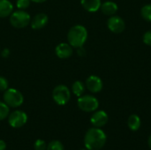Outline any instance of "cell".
Segmentation results:
<instances>
[{
	"label": "cell",
	"instance_id": "obj_7",
	"mask_svg": "<svg viewBox=\"0 0 151 150\" xmlns=\"http://www.w3.org/2000/svg\"><path fill=\"white\" fill-rule=\"evenodd\" d=\"M27 122V115L22 111H14L8 116V123L13 128L22 127Z\"/></svg>",
	"mask_w": 151,
	"mask_h": 150
},
{
	"label": "cell",
	"instance_id": "obj_18",
	"mask_svg": "<svg viewBox=\"0 0 151 150\" xmlns=\"http://www.w3.org/2000/svg\"><path fill=\"white\" fill-rule=\"evenodd\" d=\"M141 15L146 21L151 22V4L142 6L141 9Z\"/></svg>",
	"mask_w": 151,
	"mask_h": 150
},
{
	"label": "cell",
	"instance_id": "obj_21",
	"mask_svg": "<svg viewBox=\"0 0 151 150\" xmlns=\"http://www.w3.org/2000/svg\"><path fill=\"white\" fill-rule=\"evenodd\" d=\"M30 0H17L16 6L19 10H26L30 5Z\"/></svg>",
	"mask_w": 151,
	"mask_h": 150
},
{
	"label": "cell",
	"instance_id": "obj_14",
	"mask_svg": "<svg viewBox=\"0 0 151 150\" xmlns=\"http://www.w3.org/2000/svg\"><path fill=\"white\" fill-rule=\"evenodd\" d=\"M81 4L82 7L89 11V12H96L101 7V0H81Z\"/></svg>",
	"mask_w": 151,
	"mask_h": 150
},
{
	"label": "cell",
	"instance_id": "obj_4",
	"mask_svg": "<svg viewBox=\"0 0 151 150\" xmlns=\"http://www.w3.org/2000/svg\"><path fill=\"white\" fill-rule=\"evenodd\" d=\"M4 102L12 108L19 107L24 102V96L20 91L16 88H7L4 93Z\"/></svg>",
	"mask_w": 151,
	"mask_h": 150
},
{
	"label": "cell",
	"instance_id": "obj_27",
	"mask_svg": "<svg viewBox=\"0 0 151 150\" xmlns=\"http://www.w3.org/2000/svg\"><path fill=\"white\" fill-rule=\"evenodd\" d=\"M5 149H6V143L3 140H0V150Z\"/></svg>",
	"mask_w": 151,
	"mask_h": 150
},
{
	"label": "cell",
	"instance_id": "obj_19",
	"mask_svg": "<svg viewBox=\"0 0 151 150\" xmlns=\"http://www.w3.org/2000/svg\"><path fill=\"white\" fill-rule=\"evenodd\" d=\"M9 106L4 102H0V121L5 119L9 116Z\"/></svg>",
	"mask_w": 151,
	"mask_h": 150
},
{
	"label": "cell",
	"instance_id": "obj_2",
	"mask_svg": "<svg viewBox=\"0 0 151 150\" xmlns=\"http://www.w3.org/2000/svg\"><path fill=\"white\" fill-rule=\"evenodd\" d=\"M88 39V31L85 27L81 25H75L72 27L67 33L68 43L75 49L82 47Z\"/></svg>",
	"mask_w": 151,
	"mask_h": 150
},
{
	"label": "cell",
	"instance_id": "obj_1",
	"mask_svg": "<svg viewBox=\"0 0 151 150\" xmlns=\"http://www.w3.org/2000/svg\"><path fill=\"white\" fill-rule=\"evenodd\" d=\"M106 140V134L102 129L93 127L87 131L84 136V144L87 149L100 150L105 145Z\"/></svg>",
	"mask_w": 151,
	"mask_h": 150
},
{
	"label": "cell",
	"instance_id": "obj_15",
	"mask_svg": "<svg viewBox=\"0 0 151 150\" xmlns=\"http://www.w3.org/2000/svg\"><path fill=\"white\" fill-rule=\"evenodd\" d=\"M13 11V4L10 0H0V18L9 17Z\"/></svg>",
	"mask_w": 151,
	"mask_h": 150
},
{
	"label": "cell",
	"instance_id": "obj_10",
	"mask_svg": "<svg viewBox=\"0 0 151 150\" xmlns=\"http://www.w3.org/2000/svg\"><path fill=\"white\" fill-rule=\"evenodd\" d=\"M108 120H109L108 115L104 111H96L90 118V122L94 126V127H98V128L104 126L108 123Z\"/></svg>",
	"mask_w": 151,
	"mask_h": 150
},
{
	"label": "cell",
	"instance_id": "obj_12",
	"mask_svg": "<svg viewBox=\"0 0 151 150\" xmlns=\"http://www.w3.org/2000/svg\"><path fill=\"white\" fill-rule=\"evenodd\" d=\"M48 21H49L48 15L43 12H40V13H37L35 16H34L31 19L30 26L33 29L39 30V29H42V27H44L48 24Z\"/></svg>",
	"mask_w": 151,
	"mask_h": 150
},
{
	"label": "cell",
	"instance_id": "obj_24",
	"mask_svg": "<svg viewBox=\"0 0 151 150\" xmlns=\"http://www.w3.org/2000/svg\"><path fill=\"white\" fill-rule=\"evenodd\" d=\"M142 41L146 45L151 46V30H148L147 32H145L142 37Z\"/></svg>",
	"mask_w": 151,
	"mask_h": 150
},
{
	"label": "cell",
	"instance_id": "obj_20",
	"mask_svg": "<svg viewBox=\"0 0 151 150\" xmlns=\"http://www.w3.org/2000/svg\"><path fill=\"white\" fill-rule=\"evenodd\" d=\"M46 150H65L63 144L58 141H52L47 145Z\"/></svg>",
	"mask_w": 151,
	"mask_h": 150
},
{
	"label": "cell",
	"instance_id": "obj_6",
	"mask_svg": "<svg viewBox=\"0 0 151 150\" xmlns=\"http://www.w3.org/2000/svg\"><path fill=\"white\" fill-rule=\"evenodd\" d=\"M52 98L58 105H65L71 98V91L65 85H58L52 91Z\"/></svg>",
	"mask_w": 151,
	"mask_h": 150
},
{
	"label": "cell",
	"instance_id": "obj_5",
	"mask_svg": "<svg viewBox=\"0 0 151 150\" xmlns=\"http://www.w3.org/2000/svg\"><path fill=\"white\" fill-rule=\"evenodd\" d=\"M78 107L80 110L85 112H93L96 111L99 107V102L98 100L90 95H81L78 98L77 101Z\"/></svg>",
	"mask_w": 151,
	"mask_h": 150
},
{
	"label": "cell",
	"instance_id": "obj_13",
	"mask_svg": "<svg viewBox=\"0 0 151 150\" xmlns=\"http://www.w3.org/2000/svg\"><path fill=\"white\" fill-rule=\"evenodd\" d=\"M100 9L104 15L112 16L118 11V4L112 1H105L101 4Z\"/></svg>",
	"mask_w": 151,
	"mask_h": 150
},
{
	"label": "cell",
	"instance_id": "obj_26",
	"mask_svg": "<svg viewBox=\"0 0 151 150\" xmlns=\"http://www.w3.org/2000/svg\"><path fill=\"white\" fill-rule=\"evenodd\" d=\"M77 54H78L80 57H84V56L86 55V50H85V49L83 48V46L77 49Z\"/></svg>",
	"mask_w": 151,
	"mask_h": 150
},
{
	"label": "cell",
	"instance_id": "obj_17",
	"mask_svg": "<svg viewBox=\"0 0 151 150\" xmlns=\"http://www.w3.org/2000/svg\"><path fill=\"white\" fill-rule=\"evenodd\" d=\"M84 91H85V85L82 81L76 80L73 82L72 86V92L73 93L74 95L80 97L83 95Z\"/></svg>",
	"mask_w": 151,
	"mask_h": 150
},
{
	"label": "cell",
	"instance_id": "obj_25",
	"mask_svg": "<svg viewBox=\"0 0 151 150\" xmlns=\"http://www.w3.org/2000/svg\"><path fill=\"white\" fill-rule=\"evenodd\" d=\"M1 56H2L4 58H7V57L10 56V50L7 49V48L4 49V50L1 51Z\"/></svg>",
	"mask_w": 151,
	"mask_h": 150
},
{
	"label": "cell",
	"instance_id": "obj_8",
	"mask_svg": "<svg viewBox=\"0 0 151 150\" xmlns=\"http://www.w3.org/2000/svg\"><path fill=\"white\" fill-rule=\"evenodd\" d=\"M107 27L114 34H120L122 33L126 28V24L124 19L118 16V15H112L110 16V18L107 20Z\"/></svg>",
	"mask_w": 151,
	"mask_h": 150
},
{
	"label": "cell",
	"instance_id": "obj_3",
	"mask_svg": "<svg viewBox=\"0 0 151 150\" xmlns=\"http://www.w3.org/2000/svg\"><path fill=\"white\" fill-rule=\"evenodd\" d=\"M10 17V23L13 27L24 28L30 24L31 17L25 10H17L12 12Z\"/></svg>",
	"mask_w": 151,
	"mask_h": 150
},
{
	"label": "cell",
	"instance_id": "obj_29",
	"mask_svg": "<svg viewBox=\"0 0 151 150\" xmlns=\"http://www.w3.org/2000/svg\"><path fill=\"white\" fill-rule=\"evenodd\" d=\"M148 145H149V148L151 149V134L149 137V140H148Z\"/></svg>",
	"mask_w": 151,
	"mask_h": 150
},
{
	"label": "cell",
	"instance_id": "obj_22",
	"mask_svg": "<svg viewBox=\"0 0 151 150\" xmlns=\"http://www.w3.org/2000/svg\"><path fill=\"white\" fill-rule=\"evenodd\" d=\"M34 149L35 150H46L47 145H46L45 141H43L41 139H38L34 144Z\"/></svg>",
	"mask_w": 151,
	"mask_h": 150
},
{
	"label": "cell",
	"instance_id": "obj_11",
	"mask_svg": "<svg viewBox=\"0 0 151 150\" xmlns=\"http://www.w3.org/2000/svg\"><path fill=\"white\" fill-rule=\"evenodd\" d=\"M55 53L57 57H59L60 59H66L73 55V50L69 43L61 42L58 45H57V47L55 48Z\"/></svg>",
	"mask_w": 151,
	"mask_h": 150
},
{
	"label": "cell",
	"instance_id": "obj_23",
	"mask_svg": "<svg viewBox=\"0 0 151 150\" xmlns=\"http://www.w3.org/2000/svg\"><path fill=\"white\" fill-rule=\"evenodd\" d=\"M9 83L8 80L4 76H0V91H5L8 88Z\"/></svg>",
	"mask_w": 151,
	"mask_h": 150
},
{
	"label": "cell",
	"instance_id": "obj_16",
	"mask_svg": "<svg viewBox=\"0 0 151 150\" xmlns=\"http://www.w3.org/2000/svg\"><path fill=\"white\" fill-rule=\"evenodd\" d=\"M141 125H142L141 118L138 115L133 114V115L129 116L128 120H127V126L130 130H132L134 132L137 131L141 127Z\"/></svg>",
	"mask_w": 151,
	"mask_h": 150
},
{
	"label": "cell",
	"instance_id": "obj_9",
	"mask_svg": "<svg viewBox=\"0 0 151 150\" xmlns=\"http://www.w3.org/2000/svg\"><path fill=\"white\" fill-rule=\"evenodd\" d=\"M86 88L91 93H99L103 89V81L96 75H90L86 80Z\"/></svg>",
	"mask_w": 151,
	"mask_h": 150
},
{
	"label": "cell",
	"instance_id": "obj_28",
	"mask_svg": "<svg viewBox=\"0 0 151 150\" xmlns=\"http://www.w3.org/2000/svg\"><path fill=\"white\" fill-rule=\"evenodd\" d=\"M30 1L33 2V3H36V4H41V3H43V2H45L47 0H30Z\"/></svg>",
	"mask_w": 151,
	"mask_h": 150
}]
</instances>
